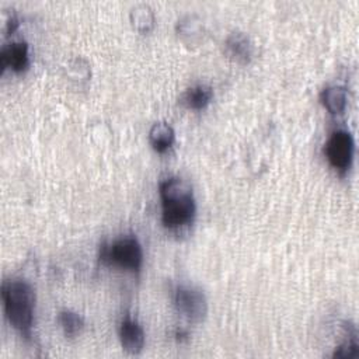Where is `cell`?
I'll return each instance as SVG.
<instances>
[{"label":"cell","mask_w":359,"mask_h":359,"mask_svg":"<svg viewBox=\"0 0 359 359\" xmlns=\"http://www.w3.org/2000/svg\"><path fill=\"white\" fill-rule=\"evenodd\" d=\"M158 188L163 224L171 230L191 224L196 212L192 187L180 177H170L163 180Z\"/></svg>","instance_id":"obj_1"},{"label":"cell","mask_w":359,"mask_h":359,"mask_svg":"<svg viewBox=\"0 0 359 359\" xmlns=\"http://www.w3.org/2000/svg\"><path fill=\"white\" fill-rule=\"evenodd\" d=\"M321 102L327 108L331 115H341L344 114L348 102L346 90L342 86H328L321 91Z\"/></svg>","instance_id":"obj_12"},{"label":"cell","mask_w":359,"mask_h":359,"mask_svg":"<svg viewBox=\"0 0 359 359\" xmlns=\"http://www.w3.org/2000/svg\"><path fill=\"white\" fill-rule=\"evenodd\" d=\"M226 55L237 63H248L254 55V45L250 36L243 31H233L224 39Z\"/></svg>","instance_id":"obj_8"},{"label":"cell","mask_w":359,"mask_h":359,"mask_svg":"<svg viewBox=\"0 0 359 359\" xmlns=\"http://www.w3.org/2000/svg\"><path fill=\"white\" fill-rule=\"evenodd\" d=\"M1 299L6 317L11 327L21 337L29 339L36 300L32 285L21 278L4 279L1 283Z\"/></svg>","instance_id":"obj_2"},{"label":"cell","mask_w":359,"mask_h":359,"mask_svg":"<svg viewBox=\"0 0 359 359\" xmlns=\"http://www.w3.org/2000/svg\"><path fill=\"white\" fill-rule=\"evenodd\" d=\"M69 74L72 80H87L90 76L88 63L80 57L72 60L69 65Z\"/></svg>","instance_id":"obj_15"},{"label":"cell","mask_w":359,"mask_h":359,"mask_svg":"<svg viewBox=\"0 0 359 359\" xmlns=\"http://www.w3.org/2000/svg\"><path fill=\"white\" fill-rule=\"evenodd\" d=\"M174 306L189 323H201L208 314L206 296L195 285H178L174 290Z\"/></svg>","instance_id":"obj_4"},{"label":"cell","mask_w":359,"mask_h":359,"mask_svg":"<svg viewBox=\"0 0 359 359\" xmlns=\"http://www.w3.org/2000/svg\"><path fill=\"white\" fill-rule=\"evenodd\" d=\"M57 323L63 334L69 338L77 337L84 328V318L74 310L63 309L57 314Z\"/></svg>","instance_id":"obj_13"},{"label":"cell","mask_w":359,"mask_h":359,"mask_svg":"<svg viewBox=\"0 0 359 359\" xmlns=\"http://www.w3.org/2000/svg\"><path fill=\"white\" fill-rule=\"evenodd\" d=\"M174 140H175V132L170 123L160 121L151 125L149 130V142L156 151L163 153L168 150L172 146Z\"/></svg>","instance_id":"obj_11"},{"label":"cell","mask_w":359,"mask_h":359,"mask_svg":"<svg viewBox=\"0 0 359 359\" xmlns=\"http://www.w3.org/2000/svg\"><path fill=\"white\" fill-rule=\"evenodd\" d=\"M213 97V90L210 86L199 83L195 86H191L187 88L181 97H180V104L184 105L188 109H203L212 100Z\"/></svg>","instance_id":"obj_10"},{"label":"cell","mask_w":359,"mask_h":359,"mask_svg":"<svg viewBox=\"0 0 359 359\" xmlns=\"http://www.w3.org/2000/svg\"><path fill=\"white\" fill-rule=\"evenodd\" d=\"M129 20L139 32H149L154 27V13L147 4H136L130 8Z\"/></svg>","instance_id":"obj_14"},{"label":"cell","mask_w":359,"mask_h":359,"mask_svg":"<svg viewBox=\"0 0 359 359\" xmlns=\"http://www.w3.org/2000/svg\"><path fill=\"white\" fill-rule=\"evenodd\" d=\"M119 341L122 345V349L129 355H137L143 351L146 335L143 327L139 324L137 320L125 316L118 328Z\"/></svg>","instance_id":"obj_6"},{"label":"cell","mask_w":359,"mask_h":359,"mask_svg":"<svg viewBox=\"0 0 359 359\" xmlns=\"http://www.w3.org/2000/svg\"><path fill=\"white\" fill-rule=\"evenodd\" d=\"M355 143L352 135L345 129L334 130L324 144V154L332 168L344 174L352 164Z\"/></svg>","instance_id":"obj_5"},{"label":"cell","mask_w":359,"mask_h":359,"mask_svg":"<svg viewBox=\"0 0 359 359\" xmlns=\"http://www.w3.org/2000/svg\"><path fill=\"white\" fill-rule=\"evenodd\" d=\"M100 261L137 272L143 264V250L133 234H125L101 245Z\"/></svg>","instance_id":"obj_3"},{"label":"cell","mask_w":359,"mask_h":359,"mask_svg":"<svg viewBox=\"0 0 359 359\" xmlns=\"http://www.w3.org/2000/svg\"><path fill=\"white\" fill-rule=\"evenodd\" d=\"M175 32L185 45H198L205 34V25L199 15L187 14L177 21Z\"/></svg>","instance_id":"obj_9"},{"label":"cell","mask_w":359,"mask_h":359,"mask_svg":"<svg viewBox=\"0 0 359 359\" xmlns=\"http://www.w3.org/2000/svg\"><path fill=\"white\" fill-rule=\"evenodd\" d=\"M1 70L10 69L13 72H22L29 66L28 43L25 41H13L6 43L0 52Z\"/></svg>","instance_id":"obj_7"}]
</instances>
